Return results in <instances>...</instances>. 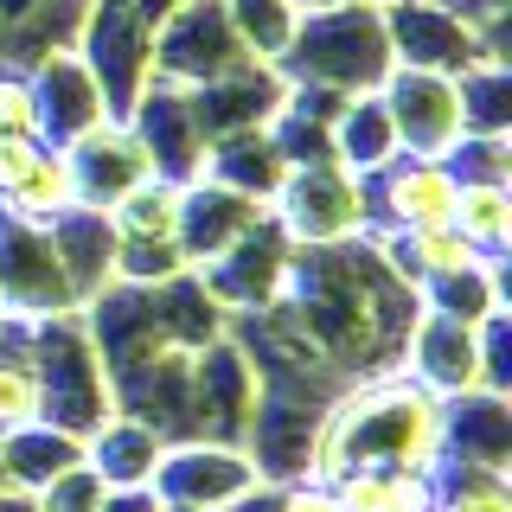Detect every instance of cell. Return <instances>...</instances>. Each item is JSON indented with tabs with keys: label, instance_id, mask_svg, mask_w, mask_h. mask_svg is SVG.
Masks as SVG:
<instances>
[{
	"label": "cell",
	"instance_id": "1",
	"mask_svg": "<svg viewBox=\"0 0 512 512\" xmlns=\"http://www.w3.org/2000/svg\"><path fill=\"white\" fill-rule=\"evenodd\" d=\"M442 423H448V404L397 365L391 378H372V384H359V391H346L340 404L314 423L301 480H327L333 487L346 468H404V474L436 480Z\"/></svg>",
	"mask_w": 512,
	"mask_h": 512
},
{
	"label": "cell",
	"instance_id": "2",
	"mask_svg": "<svg viewBox=\"0 0 512 512\" xmlns=\"http://www.w3.org/2000/svg\"><path fill=\"white\" fill-rule=\"evenodd\" d=\"M32 333V365H39V391H45V423L64 429V436L84 442L103 416H116V384H109V365L96 352V333L71 314H45V320H26Z\"/></svg>",
	"mask_w": 512,
	"mask_h": 512
},
{
	"label": "cell",
	"instance_id": "3",
	"mask_svg": "<svg viewBox=\"0 0 512 512\" xmlns=\"http://www.w3.org/2000/svg\"><path fill=\"white\" fill-rule=\"evenodd\" d=\"M288 64H301L314 90L333 96H359L378 90L384 71H391V32H384V7H359V0H340V7H320L295 26V45H288Z\"/></svg>",
	"mask_w": 512,
	"mask_h": 512
},
{
	"label": "cell",
	"instance_id": "4",
	"mask_svg": "<svg viewBox=\"0 0 512 512\" xmlns=\"http://www.w3.org/2000/svg\"><path fill=\"white\" fill-rule=\"evenodd\" d=\"M269 218L295 250H340L365 231V180L340 160H295L269 192Z\"/></svg>",
	"mask_w": 512,
	"mask_h": 512
},
{
	"label": "cell",
	"instance_id": "5",
	"mask_svg": "<svg viewBox=\"0 0 512 512\" xmlns=\"http://www.w3.org/2000/svg\"><path fill=\"white\" fill-rule=\"evenodd\" d=\"M378 103L391 116L397 154L416 160H448L468 141V116H461V84L448 71H416V64H391L378 84Z\"/></svg>",
	"mask_w": 512,
	"mask_h": 512
},
{
	"label": "cell",
	"instance_id": "6",
	"mask_svg": "<svg viewBox=\"0 0 512 512\" xmlns=\"http://www.w3.org/2000/svg\"><path fill=\"white\" fill-rule=\"evenodd\" d=\"M256 461L244 442H212V436H192V442H167L154 461L148 493L160 506H199V512H224L231 500H244L256 487Z\"/></svg>",
	"mask_w": 512,
	"mask_h": 512
},
{
	"label": "cell",
	"instance_id": "7",
	"mask_svg": "<svg viewBox=\"0 0 512 512\" xmlns=\"http://www.w3.org/2000/svg\"><path fill=\"white\" fill-rule=\"evenodd\" d=\"M0 295L20 320H45V314H71L77 295L64 282V263L52 250V224H32L0 212Z\"/></svg>",
	"mask_w": 512,
	"mask_h": 512
},
{
	"label": "cell",
	"instance_id": "8",
	"mask_svg": "<svg viewBox=\"0 0 512 512\" xmlns=\"http://www.w3.org/2000/svg\"><path fill=\"white\" fill-rule=\"evenodd\" d=\"M372 180L378 186H365V231H429V224L455 218V167L448 160L397 154Z\"/></svg>",
	"mask_w": 512,
	"mask_h": 512
},
{
	"label": "cell",
	"instance_id": "9",
	"mask_svg": "<svg viewBox=\"0 0 512 512\" xmlns=\"http://www.w3.org/2000/svg\"><path fill=\"white\" fill-rule=\"evenodd\" d=\"M64 160H71L77 205H90V212H116L135 186L154 180V160L141 148V135L128 122H116V116L96 122L90 135H77L71 148H64Z\"/></svg>",
	"mask_w": 512,
	"mask_h": 512
},
{
	"label": "cell",
	"instance_id": "10",
	"mask_svg": "<svg viewBox=\"0 0 512 512\" xmlns=\"http://www.w3.org/2000/svg\"><path fill=\"white\" fill-rule=\"evenodd\" d=\"M404 372L423 384V391H436L442 404L480 391V340H474V327L455 320V314L416 308L410 340H404Z\"/></svg>",
	"mask_w": 512,
	"mask_h": 512
},
{
	"label": "cell",
	"instance_id": "11",
	"mask_svg": "<svg viewBox=\"0 0 512 512\" xmlns=\"http://www.w3.org/2000/svg\"><path fill=\"white\" fill-rule=\"evenodd\" d=\"M32 103H39V141L45 148H71L96 122H109L103 84L77 52H45L32 71Z\"/></svg>",
	"mask_w": 512,
	"mask_h": 512
},
{
	"label": "cell",
	"instance_id": "12",
	"mask_svg": "<svg viewBox=\"0 0 512 512\" xmlns=\"http://www.w3.org/2000/svg\"><path fill=\"white\" fill-rule=\"evenodd\" d=\"M160 448H167V442H160L141 416L116 410V416H103V423L84 436V468L103 480L109 493H128V487H148V480H154Z\"/></svg>",
	"mask_w": 512,
	"mask_h": 512
},
{
	"label": "cell",
	"instance_id": "13",
	"mask_svg": "<svg viewBox=\"0 0 512 512\" xmlns=\"http://www.w3.org/2000/svg\"><path fill=\"white\" fill-rule=\"evenodd\" d=\"M327 148L340 167H352L359 180H372L378 167L397 160V135H391V116H384L378 90H359V96H340V116L327 122Z\"/></svg>",
	"mask_w": 512,
	"mask_h": 512
},
{
	"label": "cell",
	"instance_id": "14",
	"mask_svg": "<svg viewBox=\"0 0 512 512\" xmlns=\"http://www.w3.org/2000/svg\"><path fill=\"white\" fill-rule=\"evenodd\" d=\"M455 224L468 237V250L480 263H506V244H512V192L506 180H455Z\"/></svg>",
	"mask_w": 512,
	"mask_h": 512
},
{
	"label": "cell",
	"instance_id": "15",
	"mask_svg": "<svg viewBox=\"0 0 512 512\" xmlns=\"http://www.w3.org/2000/svg\"><path fill=\"white\" fill-rule=\"evenodd\" d=\"M429 474H404V468H346L333 480L340 512H429Z\"/></svg>",
	"mask_w": 512,
	"mask_h": 512
},
{
	"label": "cell",
	"instance_id": "16",
	"mask_svg": "<svg viewBox=\"0 0 512 512\" xmlns=\"http://www.w3.org/2000/svg\"><path fill=\"white\" fill-rule=\"evenodd\" d=\"M45 423V391H39V365L26 346V320H13L7 340H0V436L13 429Z\"/></svg>",
	"mask_w": 512,
	"mask_h": 512
},
{
	"label": "cell",
	"instance_id": "17",
	"mask_svg": "<svg viewBox=\"0 0 512 512\" xmlns=\"http://www.w3.org/2000/svg\"><path fill=\"white\" fill-rule=\"evenodd\" d=\"M77 205V186H71V160H64V148H39L32 154V167L20 173V186L0 199V212L13 218H32V224H52Z\"/></svg>",
	"mask_w": 512,
	"mask_h": 512
},
{
	"label": "cell",
	"instance_id": "18",
	"mask_svg": "<svg viewBox=\"0 0 512 512\" xmlns=\"http://www.w3.org/2000/svg\"><path fill=\"white\" fill-rule=\"evenodd\" d=\"M224 20H231L237 45L250 52V64H282L295 45L301 7L295 0H224Z\"/></svg>",
	"mask_w": 512,
	"mask_h": 512
},
{
	"label": "cell",
	"instance_id": "19",
	"mask_svg": "<svg viewBox=\"0 0 512 512\" xmlns=\"http://www.w3.org/2000/svg\"><path fill=\"white\" fill-rule=\"evenodd\" d=\"M116 244H180V186L173 180H148L109 212Z\"/></svg>",
	"mask_w": 512,
	"mask_h": 512
},
{
	"label": "cell",
	"instance_id": "20",
	"mask_svg": "<svg viewBox=\"0 0 512 512\" xmlns=\"http://www.w3.org/2000/svg\"><path fill=\"white\" fill-rule=\"evenodd\" d=\"M442 487H429V512H512L506 468H468V461H442Z\"/></svg>",
	"mask_w": 512,
	"mask_h": 512
},
{
	"label": "cell",
	"instance_id": "21",
	"mask_svg": "<svg viewBox=\"0 0 512 512\" xmlns=\"http://www.w3.org/2000/svg\"><path fill=\"white\" fill-rule=\"evenodd\" d=\"M103 500H109V487L84 468V461H77V468H64V474H52L39 493H26L32 512H103Z\"/></svg>",
	"mask_w": 512,
	"mask_h": 512
},
{
	"label": "cell",
	"instance_id": "22",
	"mask_svg": "<svg viewBox=\"0 0 512 512\" xmlns=\"http://www.w3.org/2000/svg\"><path fill=\"white\" fill-rule=\"evenodd\" d=\"M0 141H39L32 77H20V71H0Z\"/></svg>",
	"mask_w": 512,
	"mask_h": 512
},
{
	"label": "cell",
	"instance_id": "23",
	"mask_svg": "<svg viewBox=\"0 0 512 512\" xmlns=\"http://www.w3.org/2000/svg\"><path fill=\"white\" fill-rule=\"evenodd\" d=\"M269 487H276V480H269ZM276 512H340V500H333L327 480H282Z\"/></svg>",
	"mask_w": 512,
	"mask_h": 512
},
{
	"label": "cell",
	"instance_id": "24",
	"mask_svg": "<svg viewBox=\"0 0 512 512\" xmlns=\"http://www.w3.org/2000/svg\"><path fill=\"white\" fill-rule=\"evenodd\" d=\"M103 512H160V500H154L148 487H128V493H109Z\"/></svg>",
	"mask_w": 512,
	"mask_h": 512
},
{
	"label": "cell",
	"instance_id": "25",
	"mask_svg": "<svg viewBox=\"0 0 512 512\" xmlns=\"http://www.w3.org/2000/svg\"><path fill=\"white\" fill-rule=\"evenodd\" d=\"M13 320H20V314H13V308H7V295H0V340H7V327H13Z\"/></svg>",
	"mask_w": 512,
	"mask_h": 512
},
{
	"label": "cell",
	"instance_id": "26",
	"mask_svg": "<svg viewBox=\"0 0 512 512\" xmlns=\"http://www.w3.org/2000/svg\"><path fill=\"white\" fill-rule=\"evenodd\" d=\"M160 512H199V506H160Z\"/></svg>",
	"mask_w": 512,
	"mask_h": 512
},
{
	"label": "cell",
	"instance_id": "27",
	"mask_svg": "<svg viewBox=\"0 0 512 512\" xmlns=\"http://www.w3.org/2000/svg\"><path fill=\"white\" fill-rule=\"evenodd\" d=\"M442 7H474V0H442Z\"/></svg>",
	"mask_w": 512,
	"mask_h": 512
},
{
	"label": "cell",
	"instance_id": "28",
	"mask_svg": "<svg viewBox=\"0 0 512 512\" xmlns=\"http://www.w3.org/2000/svg\"><path fill=\"white\" fill-rule=\"evenodd\" d=\"M0 493H13V487H7V468H0Z\"/></svg>",
	"mask_w": 512,
	"mask_h": 512
}]
</instances>
